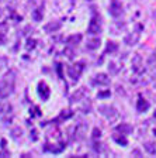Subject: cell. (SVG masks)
<instances>
[{
	"label": "cell",
	"mask_w": 156,
	"mask_h": 158,
	"mask_svg": "<svg viewBox=\"0 0 156 158\" xmlns=\"http://www.w3.org/2000/svg\"><path fill=\"white\" fill-rule=\"evenodd\" d=\"M14 72H9L2 78L0 81V99H6L9 98L14 90Z\"/></svg>",
	"instance_id": "obj_1"
},
{
	"label": "cell",
	"mask_w": 156,
	"mask_h": 158,
	"mask_svg": "<svg viewBox=\"0 0 156 158\" xmlns=\"http://www.w3.org/2000/svg\"><path fill=\"white\" fill-rule=\"evenodd\" d=\"M98 110H100L101 114L107 118V120H110V122H114V120L118 118V112L114 107H111V106L101 105V106H98Z\"/></svg>",
	"instance_id": "obj_2"
},
{
	"label": "cell",
	"mask_w": 156,
	"mask_h": 158,
	"mask_svg": "<svg viewBox=\"0 0 156 158\" xmlns=\"http://www.w3.org/2000/svg\"><path fill=\"white\" fill-rule=\"evenodd\" d=\"M82 72H83V64H76V65H72L68 68V75L73 81H78Z\"/></svg>",
	"instance_id": "obj_3"
},
{
	"label": "cell",
	"mask_w": 156,
	"mask_h": 158,
	"mask_svg": "<svg viewBox=\"0 0 156 158\" xmlns=\"http://www.w3.org/2000/svg\"><path fill=\"white\" fill-rule=\"evenodd\" d=\"M89 34H100L101 33V24H100V19L97 16H94L91 19L90 24H89V28H87Z\"/></svg>",
	"instance_id": "obj_4"
},
{
	"label": "cell",
	"mask_w": 156,
	"mask_h": 158,
	"mask_svg": "<svg viewBox=\"0 0 156 158\" xmlns=\"http://www.w3.org/2000/svg\"><path fill=\"white\" fill-rule=\"evenodd\" d=\"M108 11H110V14L113 17H118L122 14V6H121V3L118 0H113L110 4V10H108Z\"/></svg>",
	"instance_id": "obj_5"
},
{
	"label": "cell",
	"mask_w": 156,
	"mask_h": 158,
	"mask_svg": "<svg viewBox=\"0 0 156 158\" xmlns=\"http://www.w3.org/2000/svg\"><path fill=\"white\" fill-rule=\"evenodd\" d=\"M132 71L135 73H142L143 72V64H142V58L139 55H135L132 58Z\"/></svg>",
	"instance_id": "obj_6"
},
{
	"label": "cell",
	"mask_w": 156,
	"mask_h": 158,
	"mask_svg": "<svg viewBox=\"0 0 156 158\" xmlns=\"http://www.w3.org/2000/svg\"><path fill=\"white\" fill-rule=\"evenodd\" d=\"M108 83H110V79L106 73H98L93 79V85H108Z\"/></svg>",
	"instance_id": "obj_7"
},
{
	"label": "cell",
	"mask_w": 156,
	"mask_h": 158,
	"mask_svg": "<svg viewBox=\"0 0 156 158\" xmlns=\"http://www.w3.org/2000/svg\"><path fill=\"white\" fill-rule=\"evenodd\" d=\"M49 93H51V90H49V88L46 86V83H44V82L39 83L38 85V95L41 96L44 100H46V99L49 98Z\"/></svg>",
	"instance_id": "obj_8"
},
{
	"label": "cell",
	"mask_w": 156,
	"mask_h": 158,
	"mask_svg": "<svg viewBox=\"0 0 156 158\" xmlns=\"http://www.w3.org/2000/svg\"><path fill=\"white\" fill-rule=\"evenodd\" d=\"M148 109H149V102H148L146 99H143V98H138V102H137V110L138 112H146Z\"/></svg>",
	"instance_id": "obj_9"
},
{
	"label": "cell",
	"mask_w": 156,
	"mask_h": 158,
	"mask_svg": "<svg viewBox=\"0 0 156 158\" xmlns=\"http://www.w3.org/2000/svg\"><path fill=\"white\" fill-rule=\"evenodd\" d=\"M139 40V34L138 33H134V34H128L125 38H124V43L128 44V45H135Z\"/></svg>",
	"instance_id": "obj_10"
},
{
	"label": "cell",
	"mask_w": 156,
	"mask_h": 158,
	"mask_svg": "<svg viewBox=\"0 0 156 158\" xmlns=\"http://www.w3.org/2000/svg\"><path fill=\"white\" fill-rule=\"evenodd\" d=\"M59 28H61V23L59 21H51V23H48L44 27V30H45L46 33H55Z\"/></svg>",
	"instance_id": "obj_11"
},
{
	"label": "cell",
	"mask_w": 156,
	"mask_h": 158,
	"mask_svg": "<svg viewBox=\"0 0 156 158\" xmlns=\"http://www.w3.org/2000/svg\"><path fill=\"white\" fill-rule=\"evenodd\" d=\"M148 69H149L150 72L156 73V52L152 54L149 56V59H148Z\"/></svg>",
	"instance_id": "obj_12"
},
{
	"label": "cell",
	"mask_w": 156,
	"mask_h": 158,
	"mask_svg": "<svg viewBox=\"0 0 156 158\" xmlns=\"http://www.w3.org/2000/svg\"><path fill=\"white\" fill-rule=\"evenodd\" d=\"M117 131H120L121 134H130L131 131H132V127H131L130 124H125V123H122V124L117 126Z\"/></svg>",
	"instance_id": "obj_13"
},
{
	"label": "cell",
	"mask_w": 156,
	"mask_h": 158,
	"mask_svg": "<svg viewBox=\"0 0 156 158\" xmlns=\"http://www.w3.org/2000/svg\"><path fill=\"white\" fill-rule=\"evenodd\" d=\"M86 47H87V49H96L100 47V40L98 38H91L87 41V44H86Z\"/></svg>",
	"instance_id": "obj_14"
},
{
	"label": "cell",
	"mask_w": 156,
	"mask_h": 158,
	"mask_svg": "<svg viewBox=\"0 0 156 158\" xmlns=\"http://www.w3.org/2000/svg\"><path fill=\"white\" fill-rule=\"evenodd\" d=\"M42 16H44V11H42V7H39V9H35L33 11V19L35 21H41L42 20Z\"/></svg>",
	"instance_id": "obj_15"
},
{
	"label": "cell",
	"mask_w": 156,
	"mask_h": 158,
	"mask_svg": "<svg viewBox=\"0 0 156 158\" xmlns=\"http://www.w3.org/2000/svg\"><path fill=\"white\" fill-rule=\"evenodd\" d=\"M143 148L146 150L148 154H150V155L156 154V147H155V144H153V143H146V144H143Z\"/></svg>",
	"instance_id": "obj_16"
},
{
	"label": "cell",
	"mask_w": 156,
	"mask_h": 158,
	"mask_svg": "<svg viewBox=\"0 0 156 158\" xmlns=\"http://www.w3.org/2000/svg\"><path fill=\"white\" fill-rule=\"evenodd\" d=\"M85 95H86L85 89L82 88V89H79V90H78V93H75V95L72 96V100H73V102H79V100H80V98H82V96H85Z\"/></svg>",
	"instance_id": "obj_17"
},
{
	"label": "cell",
	"mask_w": 156,
	"mask_h": 158,
	"mask_svg": "<svg viewBox=\"0 0 156 158\" xmlns=\"http://www.w3.org/2000/svg\"><path fill=\"white\" fill-rule=\"evenodd\" d=\"M80 40H82V35H70L68 38V44H70V45H75V44L80 43Z\"/></svg>",
	"instance_id": "obj_18"
},
{
	"label": "cell",
	"mask_w": 156,
	"mask_h": 158,
	"mask_svg": "<svg viewBox=\"0 0 156 158\" xmlns=\"http://www.w3.org/2000/svg\"><path fill=\"white\" fill-rule=\"evenodd\" d=\"M114 140L118 143V144H122V145H127V138H125V134H121V137L120 135H114Z\"/></svg>",
	"instance_id": "obj_19"
},
{
	"label": "cell",
	"mask_w": 156,
	"mask_h": 158,
	"mask_svg": "<svg viewBox=\"0 0 156 158\" xmlns=\"http://www.w3.org/2000/svg\"><path fill=\"white\" fill-rule=\"evenodd\" d=\"M117 44L115 43H110V41H108V44H107V52H115V51H117Z\"/></svg>",
	"instance_id": "obj_20"
},
{
	"label": "cell",
	"mask_w": 156,
	"mask_h": 158,
	"mask_svg": "<svg viewBox=\"0 0 156 158\" xmlns=\"http://www.w3.org/2000/svg\"><path fill=\"white\" fill-rule=\"evenodd\" d=\"M11 135H13V138H18V137H21V128H14L13 131H11Z\"/></svg>",
	"instance_id": "obj_21"
},
{
	"label": "cell",
	"mask_w": 156,
	"mask_h": 158,
	"mask_svg": "<svg viewBox=\"0 0 156 158\" xmlns=\"http://www.w3.org/2000/svg\"><path fill=\"white\" fill-rule=\"evenodd\" d=\"M35 40H31L30 38L28 41H27V49H33V48H35Z\"/></svg>",
	"instance_id": "obj_22"
},
{
	"label": "cell",
	"mask_w": 156,
	"mask_h": 158,
	"mask_svg": "<svg viewBox=\"0 0 156 158\" xmlns=\"http://www.w3.org/2000/svg\"><path fill=\"white\" fill-rule=\"evenodd\" d=\"M6 110H10V106L4 105V103H0V116L3 113H6Z\"/></svg>",
	"instance_id": "obj_23"
},
{
	"label": "cell",
	"mask_w": 156,
	"mask_h": 158,
	"mask_svg": "<svg viewBox=\"0 0 156 158\" xmlns=\"http://www.w3.org/2000/svg\"><path fill=\"white\" fill-rule=\"evenodd\" d=\"M100 134H101V131L98 130V128H94V130H93V138H94V140L100 138Z\"/></svg>",
	"instance_id": "obj_24"
},
{
	"label": "cell",
	"mask_w": 156,
	"mask_h": 158,
	"mask_svg": "<svg viewBox=\"0 0 156 158\" xmlns=\"http://www.w3.org/2000/svg\"><path fill=\"white\" fill-rule=\"evenodd\" d=\"M65 54H66V56H68V58H73V51H72V49L66 48L65 49Z\"/></svg>",
	"instance_id": "obj_25"
},
{
	"label": "cell",
	"mask_w": 156,
	"mask_h": 158,
	"mask_svg": "<svg viewBox=\"0 0 156 158\" xmlns=\"http://www.w3.org/2000/svg\"><path fill=\"white\" fill-rule=\"evenodd\" d=\"M4 43H6V37H4L3 33H0V45H3Z\"/></svg>",
	"instance_id": "obj_26"
},
{
	"label": "cell",
	"mask_w": 156,
	"mask_h": 158,
	"mask_svg": "<svg viewBox=\"0 0 156 158\" xmlns=\"http://www.w3.org/2000/svg\"><path fill=\"white\" fill-rule=\"evenodd\" d=\"M38 140V135H37V131L35 130H33V141H37Z\"/></svg>",
	"instance_id": "obj_27"
},
{
	"label": "cell",
	"mask_w": 156,
	"mask_h": 158,
	"mask_svg": "<svg viewBox=\"0 0 156 158\" xmlns=\"http://www.w3.org/2000/svg\"><path fill=\"white\" fill-rule=\"evenodd\" d=\"M110 92H104V93H98V96H108Z\"/></svg>",
	"instance_id": "obj_28"
},
{
	"label": "cell",
	"mask_w": 156,
	"mask_h": 158,
	"mask_svg": "<svg viewBox=\"0 0 156 158\" xmlns=\"http://www.w3.org/2000/svg\"><path fill=\"white\" fill-rule=\"evenodd\" d=\"M153 88L156 89V76H155V79H153Z\"/></svg>",
	"instance_id": "obj_29"
},
{
	"label": "cell",
	"mask_w": 156,
	"mask_h": 158,
	"mask_svg": "<svg viewBox=\"0 0 156 158\" xmlns=\"http://www.w3.org/2000/svg\"><path fill=\"white\" fill-rule=\"evenodd\" d=\"M153 117H155V120H156V110H155V113H153Z\"/></svg>",
	"instance_id": "obj_30"
},
{
	"label": "cell",
	"mask_w": 156,
	"mask_h": 158,
	"mask_svg": "<svg viewBox=\"0 0 156 158\" xmlns=\"http://www.w3.org/2000/svg\"><path fill=\"white\" fill-rule=\"evenodd\" d=\"M155 135H156V128H155Z\"/></svg>",
	"instance_id": "obj_31"
},
{
	"label": "cell",
	"mask_w": 156,
	"mask_h": 158,
	"mask_svg": "<svg viewBox=\"0 0 156 158\" xmlns=\"http://www.w3.org/2000/svg\"><path fill=\"white\" fill-rule=\"evenodd\" d=\"M0 16H2V11H0Z\"/></svg>",
	"instance_id": "obj_32"
}]
</instances>
